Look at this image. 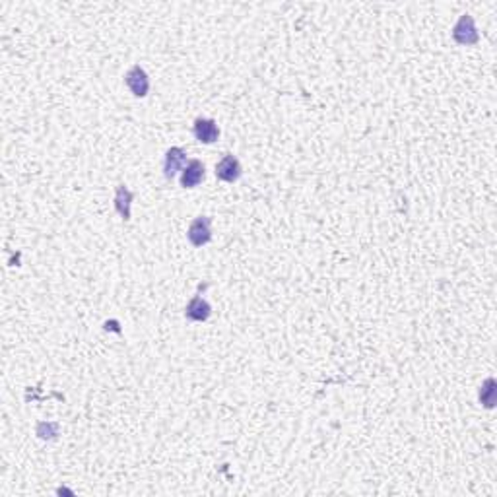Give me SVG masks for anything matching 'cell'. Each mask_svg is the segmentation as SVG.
<instances>
[{
  "mask_svg": "<svg viewBox=\"0 0 497 497\" xmlns=\"http://www.w3.org/2000/svg\"><path fill=\"white\" fill-rule=\"evenodd\" d=\"M453 39L459 43V45H476L480 41V33L476 24H474V18L470 14H462L459 18V22L455 24L453 28Z\"/></svg>",
  "mask_w": 497,
  "mask_h": 497,
  "instance_id": "cell-1",
  "label": "cell"
},
{
  "mask_svg": "<svg viewBox=\"0 0 497 497\" xmlns=\"http://www.w3.org/2000/svg\"><path fill=\"white\" fill-rule=\"evenodd\" d=\"M187 239L193 247H204L212 241V220L208 216L195 218L187 229Z\"/></svg>",
  "mask_w": 497,
  "mask_h": 497,
  "instance_id": "cell-2",
  "label": "cell"
},
{
  "mask_svg": "<svg viewBox=\"0 0 497 497\" xmlns=\"http://www.w3.org/2000/svg\"><path fill=\"white\" fill-rule=\"evenodd\" d=\"M124 84L134 97H146L150 92V76L140 65H134L124 76Z\"/></svg>",
  "mask_w": 497,
  "mask_h": 497,
  "instance_id": "cell-3",
  "label": "cell"
},
{
  "mask_svg": "<svg viewBox=\"0 0 497 497\" xmlns=\"http://www.w3.org/2000/svg\"><path fill=\"white\" fill-rule=\"evenodd\" d=\"M185 165H187V152L183 150L181 146H171L165 152V158H163V177L171 181L177 173L183 171Z\"/></svg>",
  "mask_w": 497,
  "mask_h": 497,
  "instance_id": "cell-4",
  "label": "cell"
},
{
  "mask_svg": "<svg viewBox=\"0 0 497 497\" xmlns=\"http://www.w3.org/2000/svg\"><path fill=\"white\" fill-rule=\"evenodd\" d=\"M193 134L200 144H214L220 138V127L214 119L198 117L193 122Z\"/></svg>",
  "mask_w": 497,
  "mask_h": 497,
  "instance_id": "cell-5",
  "label": "cell"
},
{
  "mask_svg": "<svg viewBox=\"0 0 497 497\" xmlns=\"http://www.w3.org/2000/svg\"><path fill=\"white\" fill-rule=\"evenodd\" d=\"M241 173H243L241 161L234 154H224V158L216 163V177L224 183H235L241 177Z\"/></svg>",
  "mask_w": 497,
  "mask_h": 497,
  "instance_id": "cell-6",
  "label": "cell"
},
{
  "mask_svg": "<svg viewBox=\"0 0 497 497\" xmlns=\"http://www.w3.org/2000/svg\"><path fill=\"white\" fill-rule=\"evenodd\" d=\"M206 177V169L200 160H188L187 165L181 171L179 183L183 188H197Z\"/></svg>",
  "mask_w": 497,
  "mask_h": 497,
  "instance_id": "cell-7",
  "label": "cell"
},
{
  "mask_svg": "<svg viewBox=\"0 0 497 497\" xmlns=\"http://www.w3.org/2000/svg\"><path fill=\"white\" fill-rule=\"evenodd\" d=\"M210 315H212V305L200 295H195L185 307V317L193 323H206Z\"/></svg>",
  "mask_w": 497,
  "mask_h": 497,
  "instance_id": "cell-8",
  "label": "cell"
},
{
  "mask_svg": "<svg viewBox=\"0 0 497 497\" xmlns=\"http://www.w3.org/2000/svg\"><path fill=\"white\" fill-rule=\"evenodd\" d=\"M132 200H134V193L127 185H119L115 190V210L117 214L129 222L132 216Z\"/></svg>",
  "mask_w": 497,
  "mask_h": 497,
  "instance_id": "cell-9",
  "label": "cell"
},
{
  "mask_svg": "<svg viewBox=\"0 0 497 497\" xmlns=\"http://www.w3.org/2000/svg\"><path fill=\"white\" fill-rule=\"evenodd\" d=\"M496 379H494V377H488V379L482 383V389H480V402H482L484 408H488V410H491V408L496 406Z\"/></svg>",
  "mask_w": 497,
  "mask_h": 497,
  "instance_id": "cell-10",
  "label": "cell"
},
{
  "mask_svg": "<svg viewBox=\"0 0 497 497\" xmlns=\"http://www.w3.org/2000/svg\"><path fill=\"white\" fill-rule=\"evenodd\" d=\"M35 433H38L39 439H43V441H53V439H56V435H58V423L39 422L38 427H35Z\"/></svg>",
  "mask_w": 497,
  "mask_h": 497,
  "instance_id": "cell-11",
  "label": "cell"
}]
</instances>
